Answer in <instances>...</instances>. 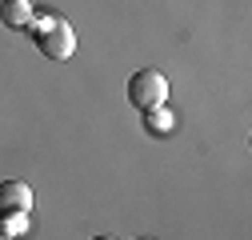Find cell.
<instances>
[{
  "instance_id": "cell-1",
  "label": "cell",
  "mask_w": 252,
  "mask_h": 240,
  "mask_svg": "<svg viewBox=\"0 0 252 240\" xmlns=\"http://www.w3.org/2000/svg\"><path fill=\"white\" fill-rule=\"evenodd\" d=\"M28 28H32L36 48H40L48 60H68V56L76 52V32H72L68 20H60V16H40L36 24H28Z\"/></svg>"
},
{
  "instance_id": "cell-2",
  "label": "cell",
  "mask_w": 252,
  "mask_h": 240,
  "mask_svg": "<svg viewBox=\"0 0 252 240\" xmlns=\"http://www.w3.org/2000/svg\"><path fill=\"white\" fill-rule=\"evenodd\" d=\"M128 100H132L140 112L160 108V104L168 100V80H164V72H156V68L132 72V76H128Z\"/></svg>"
},
{
  "instance_id": "cell-3",
  "label": "cell",
  "mask_w": 252,
  "mask_h": 240,
  "mask_svg": "<svg viewBox=\"0 0 252 240\" xmlns=\"http://www.w3.org/2000/svg\"><path fill=\"white\" fill-rule=\"evenodd\" d=\"M0 212H32V188L24 180H4L0 184Z\"/></svg>"
},
{
  "instance_id": "cell-4",
  "label": "cell",
  "mask_w": 252,
  "mask_h": 240,
  "mask_svg": "<svg viewBox=\"0 0 252 240\" xmlns=\"http://www.w3.org/2000/svg\"><path fill=\"white\" fill-rule=\"evenodd\" d=\"M0 24L28 28V24H32V8H28V0H0Z\"/></svg>"
},
{
  "instance_id": "cell-5",
  "label": "cell",
  "mask_w": 252,
  "mask_h": 240,
  "mask_svg": "<svg viewBox=\"0 0 252 240\" xmlns=\"http://www.w3.org/2000/svg\"><path fill=\"white\" fill-rule=\"evenodd\" d=\"M144 120H148V132H156V136H160V132H172V112H168L164 104H160V108H148Z\"/></svg>"
},
{
  "instance_id": "cell-6",
  "label": "cell",
  "mask_w": 252,
  "mask_h": 240,
  "mask_svg": "<svg viewBox=\"0 0 252 240\" xmlns=\"http://www.w3.org/2000/svg\"><path fill=\"white\" fill-rule=\"evenodd\" d=\"M4 228H8V236L28 232V212H8V216H4Z\"/></svg>"
},
{
  "instance_id": "cell-7",
  "label": "cell",
  "mask_w": 252,
  "mask_h": 240,
  "mask_svg": "<svg viewBox=\"0 0 252 240\" xmlns=\"http://www.w3.org/2000/svg\"><path fill=\"white\" fill-rule=\"evenodd\" d=\"M0 240H12V236H8V228H4V220H0Z\"/></svg>"
},
{
  "instance_id": "cell-8",
  "label": "cell",
  "mask_w": 252,
  "mask_h": 240,
  "mask_svg": "<svg viewBox=\"0 0 252 240\" xmlns=\"http://www.w3.org/2000/svg\"><path fill=\"white\" fill-rule=\"evenodd\" d=\"M96 240H112V236H96Z\"/></svg>"
}]
</instances>
